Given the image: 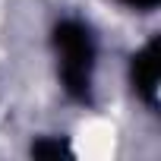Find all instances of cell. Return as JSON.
<instances>
[{
	"mask_svg": "<svg viewBox=\"0 0 161 161\" xmlns=\"http://www.w3.org/2000/svg\"><path fill=\"white\" fill-rule=\"evenodd\" d=\"M117 126L108 120V117H89L82 126H79V152L89 155V158H108L114 155V145H117Z\"/></svg>",
	"mask_w": 161,
	"mask_h": 161,
	"instance_id": "1",
	"label": "cell"
}]
</instances>
